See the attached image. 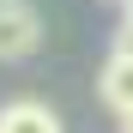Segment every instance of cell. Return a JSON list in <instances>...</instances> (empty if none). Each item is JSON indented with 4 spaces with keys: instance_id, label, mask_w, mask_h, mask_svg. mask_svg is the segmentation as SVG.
Listing matches in <instances>:
<instances>
[{
    "instance_id": "6da1fadb",
    "label": "cell",
    "mask_w": 133,
    "mask_h": 133,
    "mask_svg": "<svg viewBox=\"0 0 133 133\" xmlns=\"http://www.w3.org/2000/svg\"><path fill=\"white\" fill-rule=\"evenodd\" d=\"M42 49V12L30 0H0V61H30Z\"/></svg>"
},
{
    "instance_id": "7a4b0ae2",
    "label": "cell",
    "mask_w": 133,
    "mask_h": 133,
    "mask_svg": "<svg viewBox=\"0 0 133 133\" xmlns=\"http://www.w3.org/2000/svg\"><path fill=\"white\" fill-rule=\"evenodd\" d=\"M0 133H61V115L36 97H18V103L0 109Z\"/></svg>"
},
{
    "instance_id": "3957f363",
    "label": "cell",
    "mask_w": 133,
    "mask_h": 133,
    "mask_svg": "<svg viewBox=\"0 0 133 133\" xmlns=\"http://www.w3.org/2000/svg\"><path fill=\"white\" fill-rule=\"evenodd\" d=\"M97 97H103V109H133V61L127 55H109L103 61V73H97Z\"/></svg>"
},
{
    "instance_id": "277c9868",
    "label": "cell",
    "mask_w": 133,
    "mask_h": 133,
    "mask_svg": "<svg viewBox=\"0 0 133 133\" xmlns=\"http://www.w3.org/2000/svg\"><path fill=\"white\" fill-rule=\"evenodd\" d=\"M115 55L133 61V12H121V30H115Z\"/></svg>"
},
{
    "instance_id": "5b68a950",
    "label": "cell",
    "mask_w": 133,
    "mask_h": 133,
    "mask_svg": "<svg viewBox=\"0 0 133 133\" xmlns=\"http://www.w3.org/2000/svg\"><path fill=\"white\" fill-rule=\"evenodd\" d=\"M115 121H121V133H133V109H121V115H115Z\"/></svg>"
},
{
    "instance_id": "8992f818",
    "label": "cell",
    "mask_w": 133,
    "mask_h": 133,
    "mask_svg": "<svg viewBox=\"0 0 133 133\" xmlns=\"http://www.w3.org/2000/svg\"><path fill=\"white\" fill-rule=\"evenodd\" d=\"M115 6H121V12H127V6H133V0H115Z\"/></svg>"
}]
</instances>
